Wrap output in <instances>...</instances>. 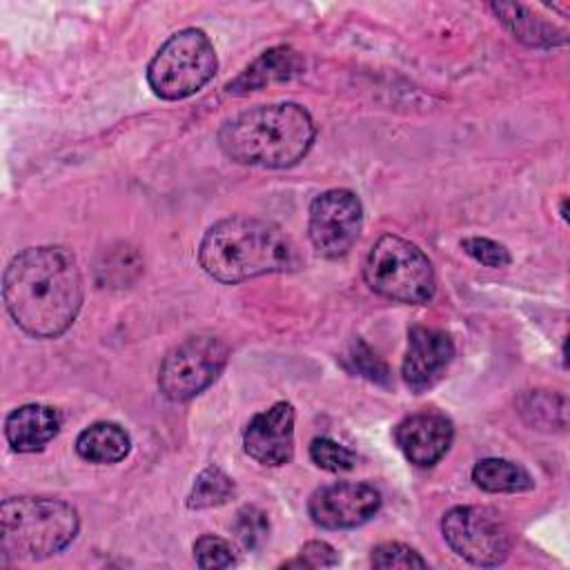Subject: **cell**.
<instances>
[{
  "mask_svg": "<svg viewBox=\"0 0 570 570\" xmlns=\"http://www.w3.org/2000/svg\"><path fill=\"white\" fill-rule=\"evenodd\" d=\"M198 263L220 283H240L301 265L292 238L272 220L229 216L214 223L198 247Z\"/></svg>",
  "mask_w": 570,
  "mask_h": 570,
  "instance_id": "obj_2",
  "label": "cell"
},
{
  "mask_svg": "<svg viewBox=\"0 0 570 570\" xmlns=\"http://www.w3.org/2000/svg\"><path fill=\"white\" fill-rule=\"evenodd\" d=\"M316 136L309 111L296 102H272L245 109L218 129L223 154L249 167L283 169L296 165Z\"/></svg>",
  "mask_w": 570,
  "mask_h": 570,
  "instance_id": "obj_3",
  "label": "cell"
},
{
  "mask_svg": "<svg viewBox=\"0 0 570 570\" xmlns=\"http://www.w3.org/2000/svg\"><path fill=\"white\" fill-rule=\"evenodd\" d=\"M363 278L379 296L410 305H423L436 292V276L428 254L396 234H383L370 247Z\"/></svg>",
  "mask_w": 570,
  "mask_h": 570,
  "instance_id": "obj_5",
  "label": "cell"
},
{
  "mask_svg": "<svg viewBox=\"0 0 570 570\" xmlns=\"http://www.w3.org/2000/svg\"><path fill=\"white\" fill-rule=\"evenodd\" d=\"M374 568H428V561L410 546L399 541H385L372 550Z\"/></svg>",
  "mask_w": 570,
  "mask_h": 570,
  "instance_id": "obj_23",
  "label": "cell"
},
{
  "mask_svg": "<svg viewBox=\"0 0 570 570\" xmlns=\"http://www.w3.org/2000/svg\"><path fill=\"white\" fill-rule=\"evenodd\" d=\"M62 414L53 405L27 403L4 421V436L16 452H38L60 432Z\"/></svg>",
  "mask_w": 570,
  "mask_h": 570,
  "instance_id": "obj_14",
  "label": "cell"
},
{
  "mask_svg": "<svg viewBox=\"0 0 570 570\" xmlns=\"http://www.w3.org/2000/svg\"><path fill=\"white\" fill-rule=\"evenodd\" d=\"M129 434L111 421H98L85 428L76 439V452L80 459L98 465H111L129 454Z\"/></svg>",
  "mask_w": 570,
  "mask_h": 570,
  "instance_id": "obj_17",
  "label": "cell"
},
{
  "mask_svg": "<svg viewBox=\"0 0 570 570\" xmlns=\"http://www.w3.org/2000/svg\"><path fill=\"white\" fill-rule=\"evenodd\" d=\"M452 356H454V343L448 332L436 327L414 325L407 332V350L401 365L405 385L414 394L430 390L443 376Z\"/></svg>",
  "mask_w": 570,
  "mask_h": 570,
  "instance_id": "obj_12",
  "label": "cell"
},
{
  "mask_svg": "<svg viewBox=\"0 0 570 570\" xmlns=\"http://www.w3.org/2000/svg\"><path fill=\"white\" fill-rule=\"evenodd\" d=\"M73 505L51 497H11L0 505V548L4 557L40 561L65 550L78 534Z\"/></svg>",
  "mask_w": 570,
  "mask_h": 570,
  "instance_id": "obj_4",
  "label": "cell"
},
{
  "mask_svg": "<svg viewBox=\"0 0 570 570\" xmlns=\"http://www.w3.org/2000/svg\"><path fill=\"white\" fill-rule=\"evenodd\" d=\"M521 412L532 419H528L532 425L554 430V428H566V396L563 394H550V392H530L523 401Z\"/></svg>",
  "mask_w": 570,
  "mask_h": 570,
  "instance_id": "obj_20",
  "label": "cell"
},
{
  "mask_svg": "<svg viewBox=\"0 0 570 570\" xmlns=\"http://www.w3.org/2000/svg\"><path fill=\"white\" fill-rule=\"evenodd\" d=\"M309 459L327 472H347L356 463V454L334 439L318 436L309 443Z\"/></svg>",
  "mask_w": 570,
  "mask_h": 570,
  "instance_id": "obj_22",
  "label": "cell"
},
{
  "mask_svg": "<svg viewBox=\"0 0 570 570\" xmlns=\"http://www.w3.org/2000/svg\"><path fill=\"white\" fill-rule=\"evenodd\" d=\"M490 9L494 16L503 22V27L523 45L528 47H539V49H550L557 45H566L568 36L563 29H557L541 16L532 13L525 4H514V2H492Z\"/></svg>",
  "mask_w": 570,
  "mask_h": 570,
  "instance_id": "obj_16",
  "label": "cell"
},
{
  "mask_svg": "<svg viewBox=\"0 0 570 570\" xmlns=\"http://www.w3.org/2000/svg\"><path fill=\"white\" fill-rule=\"evenodd\" d=\"M229 347L214 334H196L174 345L160 367L158 387L169 401H189L209 387L223 372Z\"/></svg>",
  "mask_w": 570,
  "mask_h": 570,
  "instance_id": "obj_8",
  "label": "cell"
},
{
  "mask_svg": "<svg viewBox=\"0 0 570 570\" xmlns=\"http://www.w3.org/2000/svg\"><path fill=\"white\" fill-rule=\"evenodd\" d=\"M301 71H303V58L298 56V51L287 45H281L263 51L234 80H229L225 89L234 96H245L249 91H258L274 82H287Z\"/></svg>",
  "mask_w": 570,
  "mask_h": 570,
  "instance_id": "obj_15",
  "label": "cell"
},
{
  "mask_svg": "<svg viewBox=\"0 0 570 570\" xmlns=\"http://www.w3.org/2000/svg\"><path fill=\"white\" fill-rule=\"evenodd\" d=\"M338 561H341L338 552L327 541H307L301 548L298 559L285 561L283 568H292V566H298V568H332V566H338Z\"/></svg>",
  "mask_w": 570,
  "mask_h": 570,
  "instance_id": "obj_27",
  "label": "cell"
},
{
  "mask_svg": "<svg viewBox=\"0 0 570 570\" xmlns=\"http://www.w3.org/2000/svg\"><path fill=\"white\" fill-rule=\"evenodd\" d=\"M2 298L16 325L29 336H60L82 305V276L76 256L60 245L22 249L4 269Z\"/></svg>",
  "mask_w": 570,
  "mask_h": 570,
  "instance_id": "obj_1",
  "label": "cell"
},
{
  "mask_svg": "<svg viewBox=\"0 0 570 570\" xmlns=\"http://www.w3.org/2000/svg\"><path fill=\"white\" fill-rule=\"evenodd\" d=\"M363 227V205L350 189H327L309 205L307 236L325 258L345 256L358 240Z\"/></svg>",
  "mask_w": 570,
  "mask_h": 570,
  "instance_id": "obj_9",
  "label": "cell"
},
{
  "mask_svg": "<svg viewBox=\"0 0 570 570\" xmlns=\"http://www.w3.org/2000/svg\"><path fill=\"white\" fill-rule=\"evenodd\" d=\"M350 358H352V363H354V370H356L361 376H365L367 381L381 383V385H387V383H390V370H387V365L372 352V347H370L365 341L356 338V341L352 343V354H350Z\"/></svg>",
  "mask_w": 570,
  "mask_h": 570,
  "instance_id": "obj_26",
  "label": "cell"
},
{
  "mask_svg": "<svg viewBox=\"0 0 570 570\" xmlns=\"http://www.w3.org/2000/svg\"><path fill=\"white\" fill-rule=\"evenodd\" d=\"M218 58L203 29L171 33L147 65V82L163 100H183L200 91L216 73Z\"/></svg>",
  "mask_w": 570,
  "mask_h": 570,
  "instance_id": "obj_6",
  "label": "cell"
},
{
  "mask_svg": "<svg viewBox=\"0 0 570 570\" xmlns=\"http://www.w3.org/2000/svg\"><path fill=\"white\" fill-rule=\"evenodd\" d=\"M194 559L200 568H229L236 563L234 548L216 534H203L196 539Z\"/></svg>",
  "mask_w": 570,
  "mask_h": 570,
  "instance_id": "obj_25",
  "label": "cell"
},
{
  "mask_svg": "<svg viewBox=\"0 0 570 570\" xmlns=\"http://www.w3.org/2000/svg\"><path fill=\"white\" fill-rule=\"evenodd\" d=\"M454 439L452 421L434 410L414 412L394 428V441L403 456L419 465L430 468L445 456Z\"/></svg>",
  "mask_w": 570,
  "mask_h": 570,
  "instance_id": "obj_13",
  "label": "cell"
},
{
  "mask_svg": "<svg viewBox=\"0 0 570 570\" xmlns=\"http://www.w3.org/2000/svg\"><path fill=\"white\" fill-rule=\"evenodd\" d=\"M234 534L245 550H258L269 537V519L256 505H245L236 512Z\"/></svg>",
  "mask_w": 570,
  "mask_h": 570,
  "instance_id": "obj_21",
  "label": "cell"
},
{
  "mask_svg": "<svg viewBox=\"0 0 570 570\" xmlns=\"http://www.w3.org/2000/svg\"><path fill=\"white\" fill-rule=\"evenodd\" d=\"M381 508V492L370 483L338 481L312 492L309 519L325 530H345L367 523Z\"/></svg>",
  "mask_w": 570,
  "mask_h": 570,
  "instance_id": "obj_10",
  "label": "cell"
},
{
  "mask_svg": "<svg viewBox=\"0 0 570 570\" xmlns=\"http://www.w3.org/2000/svg\"><path fill=\"white\" fill-rule=\"evenodd\" d=\"M472 481L492 494H517L534 488L530 472L508 459H481L472 468Z\"/></svg>",
  "mask_w": 570,
  "mask_h": 570,
  "instance_id": "obj_18",
  "label": "cell"
},
{
  "mask_svg": "<svg viewBox=\"0 0 570 570\" xmlns=\"http://www.w3.org/2000/svg\"><path fill=\"white\" fill-rule=\"evenodd\" d=\"M236 492V485L232 476H227L218 465H207L196 476L189 494H187V508L189 510H207L218 508L227 503Z\"/></svg>",
  "mask_w": 570,
  "mask_h": 570,
  "instance_id": "obj_19",
  "label": "cell"
},
{
  "mask_svg": "<svg viewBox=\"0 0 570 570\" xmlns=\"http://www.w3.org/2000/svg\"><path fill=\"white\" fill-rule=\"evenodd\" d=\"M294 405L278 401L254 414L243 430L245 452L261 465L278 468L294 456Z\"/></svg>",
  "mask_w": 570,
  "mask_h": 570,
  "instance_id": "obj_11",
  "label": "cell"
},
{
  "mask_svg": "<svg viewBox=\"0 0 570 570\" xmlns=\"http://www.w3.org/2000/svg\"><path fill=\"white\" fill-rule=\"evenodd\" d=\"M441 532L452 552L474 566H499L512 550L510 525L488 505L450 508L441 519Z\"/></svg>",
  "mask_w": 570,
  "mask_h": 570,
  "instance_id": "obj_7",
  "label": "cell"
},
{
  "mask_svg": "<svg viewBox=\"0 0 570 570\" xmlns=\"http://www.w3.org/2000/svg\"><path fill=\"white\" fill-rule=\"evenodd\" d=\"M461 249L476 263L499 269V267H508L512 263V256L508 252L505 245L485 238V236H468L461 240Z\"/></svg>",
  "mask_w": 570,
  "mask_h": 570,
  "instance_id": "obj_24",
  "label": "cell"
}]
</instances>
